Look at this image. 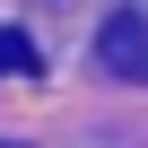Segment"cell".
<instances>
[{
    "mask_svg": "<svg viewBox=\"0 0 148 148\" xmlns=\"http://www.w3.org/2000/svg\"><path fill=\"white\" fill-rule=\"evenodd\" d=\"M35 70H44V52H35L18 26H0V79H35Z\"/></svg>",
    "mask_w": 148,
    "mask_h": 148,
    "instance_id": "7a4b0ae2",
    "label": "cell"
},
{
    "mask_svg": "<svg viewBox=\"0 0 148 148\" xmlns=\"http://www.w3.org/2000/svg\"><path fill=\"white\" fill-rule=\"evenodd\" d=\"M96 61L113 70V79L148 87V18H139V9H113V18L96 26Z\"/></svg>",
    "mask_w": 148,
    "mask_h": 148,
    "instance_id": "6da1fadb",
    "label": "cell"
},
{
    "mask_svg": "<svg viewBox=\"0 0 148 148\" xmlns=\"http://www.w3.org/2000/svg\"><path fill=\"white\" fill-rule=\"evenodd\" d=\"M0 148H18V139H0Z\"/></svg>",
    "mask_w": 148,
    "mask_h": 148,
    "instance_id": "3957f363",
    "label": "cell"
}]
</instances>
